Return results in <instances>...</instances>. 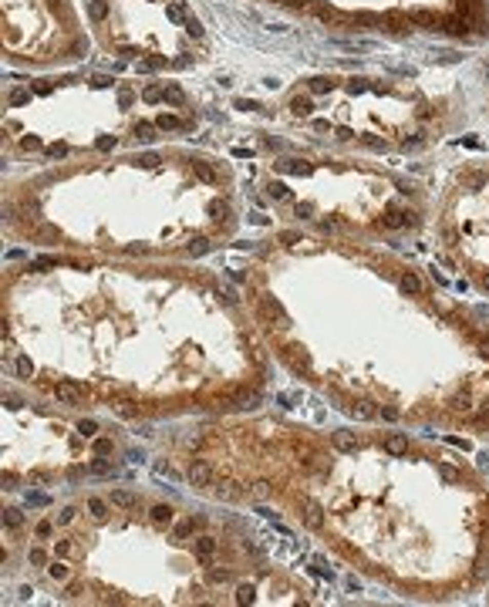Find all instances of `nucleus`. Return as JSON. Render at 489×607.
I'll return each instance as SVG.
<instances>
[{"instance_id":"1","label":"nucleus","mask_w":489,"mask_h":607,"mask_svg":"<svg viewBox=\"0 0 489 607\" xmlns=\"http://www.w3.org/2000/svg\"><path fill=\"white\" fill-rule=\"evenodd\" d=\"M108 503H112L115 510H125V513H135V510H142V496H135L132 489H112Z\"/></svg>"},{"instance_id":"2","label":"nucleus","mask_w":489,"mask_h":607,"mask_svg":"<svg viewBox=\"0 0 489 607\" xmlns=\"http://www.w3.org/2000/svg\"><path fill=\"white\" fill-rule=\"evenodd\" d=\"M186 479H189V486H196V489H206V486L213 483V469H209V462L196 459L193 466H189V472H186Z\"/></svg>"},{"instance_id":"3","label":"nucleus","mask_w":489,"mask_h":607,"mask_svg":"<svg viewBox=\"0 0 489 607\" xmlns=\"http://www.w3.org/2000/svg\"><path fill=\"white\" fill-rule=\"evenodd\" d=\"M54 398L61 405H68V408H78L81 402H85V395H81L74 385H68V381H61V385H54Z\"/></svg>"},{"instance_id":"4","label":"nucleus","mask_w":489,"mask_h":607,"mask_svg":"<svg viewBox=\"0 0 489 607\" xmlns=\"http://www.w3.org/2000/svg\"><path fill=\"white\" fill-rule=\"evenodd\" d=\"M300 519H304L307 530H321V526H324V510L317 506V503L307 499V503H304V513H300Z\"/></svg>"},{"instance_id":"5","label":"nucleus","mask_w":489,"mask_h":607,"mask_svg":"<svg viewBox=\"0 0 489 607\" xmlns=\"http://www.w3.org/2000/svg\"><path fill=\"white\" fill-rule=\"evenodd\" d=\"M331 445H334L337 452H354V449H358V432H351V429H341V432H334Z\"/></svg>"},{"instance_id":"6","label":"nucleus","mask_w":489,"mask_h":607,"mask_svg":"<svg viewBox=\"0 0 489 607\" xmlns=\"http://www.w3.org/2000/svg\"><path fill=\"white\" fill-rule=\"evenodd\" d=\"M216 547H219V543H216V536H199V540L193 543L196 560H199V563H209V560H213V553H216Z\"/></svg>"},{"instance_id":"7","label":"nucleus","mask_w":489,"mask_h":607,"mask_svg":"<svg viewBox=\"0 0 489 607\" xmlns=\"http://www.w3.org/2000/svg\"><path fill=\"white\" fill-rule=\"evenodd\" d=\"M409 223H415L412 213L398 210V206H388V210H385V226L388 229H401V226H409Z\"/></svg>"},{"instance_id":"8","label":"nucleus","mask_w":489,"mask_h":607,"mask_svg":"<svg viewBox=\"0 0 489 607\" xmlns=\"http://www.w3.org/2000/svg\"><path fill=\"white\" fill-rule=\"evenodd\" d=\"M385 452L388 455H405L409 452V438L401 435V432H392V435L385 438Z\"/></svg>"},{"instance_id":"9","label":"nucleus","mask_w":489,"mask_h":607,"mask_svg":"<svg viewBox=\"0 0 489 607\" xmlns=\"http://www.w3.org/2000/svg\"><path fill=\"white\" fill-rule=\"evenodd\" d=\"M48 577H51V580H57V583H65L68 577H71V567H68V560L57 557L54 563H48Z\"/></svg>"},{"instance_id":"10","label":"nucleus","mask_w":489,"mask_h":607,"mask_svg":"<svg viewBox=\"0 0 489 607\" xmlns=\"http://www.w3.org/2000/svg\"><path fill=\"white\" fill-rule=\"evenodd\" d=\"M149 516H152L155 526H169V523H172V516H176V510H172V506H166V503H155Z\"/></svg>"},{"instance_id":"11","label":"nucleus","mask_w":489,"mask_h":607,"mask_svg":"<svg viewBox=\"0 0 489 607\" xmlns=\"http://www.w3.org/2000/svg\"><path fill=\"white\" fill-rule=\"evenodd\" d=\"M193 172H196V179H199V182H206V186H216V169H213V165H209V162H193Z\"/></svg>"},{"instance_id":"12","label":"nucleus","mask_w":489,"mask_h":607,"mask_svg":"<svg viewBox=\"0 0 489 607\" xmlns=\"http://www.w3.org/2000/svg\"><path fill=\"white\" fill-rule=\"evenodd\" d=\"M196 523H199L196 516H189V519H179V523H176V530H172V540H189V536L196 533Z\"/></svg>"},{"instance_id":"13","label":"nucleus","mask_w":489,"mask_h":607,"mask_svg":"<svg viewBox=\"0 0 489 607\" xmlns=\"http://www.w3.org/2000/svg\"><path fill=\"white\" fill-rule=\"evenodd\" d=\"M88 472H91V476H112V472H115V462H112V459H95V462L88 466Z\"/></svg>"},{"instance_id":"14","label":"nucleus","mask_w":489,"mask_h":607,"mask_svg":"<svg viewBox=\"0 0 489 607\" xmlns=\"http://www.w3.org/2000/svg\"><path fill=\"white\" fill-rule=\"evenodd\" d=\"M398 287H401V290H405V294H418V290H422V280H418V277H415V274H412V270H409V274H401Z\"/></svg>"},{"instance_id":"15","label":"nucleus","mask_w":489,"mask_h":607,"mask_svg":"<svg viewBox=\"0 0 489 607\" xmlns=\"http://www.w3.org/2000/svg\"><path fill=\"white\" fill-rule=\"evenodd\" d=\"M88 513H91L95 519H105V516H108V503L98 499V496H91V499H88Z\"/></svg>"},{"instance_id":"16","label":"nucleus","mask_w":489,"mask_h":607,"mask_svg":"<svg viewBox=\"0 0 489 607\" xmlns=\"http://www.w3.org/2000/svg\"><path fill=\"white\" fill-rule=\"evenodd\" d=\"M4 526L21 530V526H24V513H21V510H4Z\"/></svg>"},{"instance_id":"17","label":"nucleus","mask_w":489,"mask_h":607,"mask_svg":"<svg viewBox=\"0 0 489 607\" xmlns=\"http://www.w3.org/2000/svg\"><path fill=\"white\" fill-rule=\"evenodd\" d=\"M54 557H74V540H65V536H61V540H54Z\"/></svg>"},{"instance_id":"18","label":"nucleus","mask_w":489,"mask_h":607,"mask_svg":"<svg viewBox=\"0 0 489 607\" xmlns=\"http://www.w3.org/2000/svg\"><path fill=\"white\" fill-rule=\"evenodd\" d=\"M216 496H219V499H226V503H233V499H240V489H236L233 483H226V486H219V489H216Z\"/></svg>"},{"instance_id":"19","label":"nucleus","mask_w":489,"mask_h":607,"mask_svg":"<svg viewBox=\"0 0 489 607\" xmlns=\"http://www.w3.org/2000/svg\"><path fill=\"white\" fill-rule=\"evenodd\" d=\"M14 371L21 374V378H31V374H34V364L27 361L24 354H21V358H17V361H14Z\"/></svg>"},{"instance_id":"20","label":"nucleus","mask_w":489,"mask_h":607,"mask_svg":"<svg viewBox=\"0 0 489 607\" xmlns=\"http://www.w3.org/2000/svg\"><path fill=\"white\" fill-rule=\"evenodd\" d=\"M78 432H81L85 438H95V435H98V422H95V418H85V422H78Z\"/></svg>"},{"instance_id":"21","label":"nucleus","mask_w":489,"mask_h":607,"mask_svg":"<svg viewBox=\"0 0 489 607\" xmlns=\"http://www.w3.org/2000/svg\"><path fill=\"white\" fill-rule=\"evenodd\" d=\"M439 476L445 479V483H459V469H456V466H449V462H442V466H439Z\"/></svg>"},{"instance_id":"22","label":"nucleus","mask_w":489,"mask_h":607,"mask_svg":"<svg viewBox=\"0 0 489 607\" xmlns=\"http://www.w3.org/2000/svg\"><path fill=\"white\" fill-rule=\"evenodd\" d=\"M138 162H142L145 169H159V165H162V155H159V152H145Z\"/></svg>"},{"instance_id":"23","label":"nucleus","mask_w":489,"mask_h":607,"mask_svg":"<svg viewBox=\"0 0 489 607\" xmlns=\"http://www.w3.org/2000/svg\"><path fill=\"white\" fill-rule=\"evenodd\" d=\"M74 513H78V510H74V506H65V510H61V513H57V516H54V523H57V526H68V523H71V519H74Z\"/></svg>"},{"instance_id":"24","label":"nucleus","mask_w":489,"mask_h":607,"mask_svg":"<svg viewBox=\"0 0 489 607\" xmlns=\"http://www.w3.org/2000/svg\"><path fill=\"white\" fill-rule=\"evenodd\" d=\"M27 560H31V567H48V553L40 550V547H34V550H31V557H27Z\"/></svg>"},{"instance_id":"25","label":"nucleus","mask_w":489,"mask_h":607,"mask_svg":"<svg viewBox=\"0 0 489 607\" xmlns=\"http://www.w3.org/2000/svg\"><path fill=\"white\" fill-rule=\"evenodd\" d=\"M230 570H219V567H209V580H213V583H226V580H230Z\"/></svg>"},{"instance_id":"26","label":"nucleus","mask_w":489,"mask_h":607,"mask_svg":"<svg viewBox=\"0 0 489 607\" xmlns=\"http://www.w3.org/2000/svg\"><path fill=\"white\" fill-rule=\"evenodd\" d=\"M206 250H209L206 236H199V240H193V243H189V253H193V257H202V253H206Z\"/></svg>"},{"instance_id":"27","label":"nucleus","mask_w":489,"mask_h":607,"mask_svg":"<svg viewBox=\"0 0 489 607\" xmlns=\"http://www.w3.org/2000/svg\"><path fill=\"white\" fill-rule=\"evenodd\" d=\"M112 408H115L118 415H125V418H132V415H135V408H132L129 398H121V402H118V405H112Z\"/></svg>"},{"instance_id":"28","label":"nucleus","mask_w":489,"mask_h":607,"mask_svg":"<svg viewBox=\"0 0 489 607\" xmlns=\"http://www.w3.org/2000/svg\"><path fill=\"white\" fill-rule=\"evenodd\" d=\"M57 263H61L57 257H37V260H34V270H40V267H57Z\"/></svg>"},{"instance_id":"29","label":"nucleus","mask_w":489,"mask_h":607,"mask_svg":"<svg viewBox=\"0 0 489 607\" xmlns=\"http://www.w3.org/2000/svg\"><path fill=\"white\" fill-rule=\"evenodd\" d=\"M283 196H287V186H283V182H273L270 186V199H283Z\"/></svg>"},{"instance_id":"30","label":"nucleus","mask_w":489,"mask_h":607,"mask_svg":"<svg viewBox=\"0 0 489 607\" xmlns=\"http://www.w3.org/2000/svg\"><path fill=\"white\" fill-rule=\"evenodd\" d=\"M253 496H257V499H267V496H270V483H257L253 486Z\"/></svg>"},{"instance_id":"31","label":"nucleus","mask_w":489,"mask_h":607,"mask_svg":"<svg viewBox=\"0 0 489 607\" xmlns=\"http://www.w3.org/2000/svg\"><path fill=\"white\" fill-rule=\"evenodd\" d=\"M250 600H253V591H250V587H240V591H236V604H250Z\"/></svg>"},{"instance_id":"32","label":"nucleus","mask_w":489,"mask_h":607,"mask_svg":"<svg viewBox=\"0 0 489 607\" xmlns=\"http://www.w3.org/2000/svg\"><path fill=\"white\" fill-rule=\"evenodd\" d=\"M51 530H54V526H51L48 519H44V523H37V540H48V536H51Z\"/></svg>"},{"instance_id":"33","label":"nucleus","mask_w":489,"mask_h":607,"mask_svg":"<svg viewBox=\"0 0 489 607\" xmlns=\"http://www.w3.org/2000/svg\"><path fill=\"white\" fill-rule=\"evenodd\" d=\"M219 294H223V300H226V304H236V300H240V297H236V290H233V287H223V290H219Z\"/></svg>"},{"instance_id":"34","label":"nucleus","mask_w":489,"mask_h":607,"mask_svg":"<svg viewBox=\"0 0 489 607\" xmlns=\"http://www.w3.org/2000/svg\"><path fill=\"white\" fill-rule=\"evenodd\" d=\"M95 452H112V442H108V438H98V442H95Z\"/></svg>"},{"instance_id":"35","label":"nucleus","mask_w":489,"mask_h":607,"mask_svg":"<svg viewBox=\"0 0 489 607\" xmlns=\"http://www.w3.org/2000/svg\"><path fill=\"white\" fill-rule=\"evenodd\" d=\"M27 503H31V506H48V496H27Z\"/></svg>"},{"instance_id":"36","label":"nucleus","mask_w":489,"mask_h":607,"mask_svg":"<svg viewBox=\"0 0 489 607\" xmlns=\"http://www.w3.org/2000/svg\"><path fill=\"white\" fill-rule=\"evenodd\" d=\"M354 415H358V418H371V408H368V405H358V408H354Z\"/></svg>"},{"instance_id":"37","label":"nucleus","mask_w":489,"mask_h":607,"mask_svg":"<svg viewBox=\"0 0 489 607\" xmlns=\"http://www.w3.org/2000/svg\"><path fill=\"white\" fill-rule=\"evenodd\" d=\"M344 587H348V591H361V580H358V577H348Z\"/></svg>"},{"instance_id":"38","label":"nucleus","mask_w":489,"mask_h":607,"mask_svg":"<svg viewBox=\"0 0 489 607\" xmlns=\"http://www.w3.org/2000/svg\"><path fill=\"white\" fill-rule=\"evenodd\" d=\"M381 418H385V422H395V418H398V412H395V408H381Z\"/></svg>"},{"instance_id":"39","label":"nucleus","mask_w":489,"mask_h":607,"mask_svg":"<svg viewBox=\"0 0 489 607\" xmlns=\"http://www.w3.org/2000/svg\"><path fill=\"white\" fill-rule=\"evenodd\" d=\"M40 236H44V240H57V229H51V226H44V229H40Z\"/></svg>"},{"instance_id":"40","label":"nucleus","mask_w":489,"mask_h":607,"mask_svg":"<svg viewBox=\"0 0 489 607\" xmlns=\"http://www.w3.org/2000/svg\"><path fill=\"white\" fill-rule=\"evenodd\" d=\"M280 240H283V243H287V246H294V243H297V240H300V236H297V233H283V236H280Z\"/></svg>"},{"instance_id":"41","label":"nucleus","mask_w":489,"mask_h":607,"mask_svg":"<svg viewBox=\"0 0 489 607\" xmlns=\"http://www.w3.org/2000/svg\"><path fill=\"white\" fill-rule=\"evenodd\" d=\"M65 594H68V597H78V594H81V583H71V587H68Z\"/></svg>"},{"instance_id":"42","label":"nucleus","mask_w":489,"mask_h":607,"mask_svg":"<svg viewBox=\"0 0 489 607\" xmlns=\"http://www.w3.org/2000/svg\"><path fill=\"white\" fill-rule=\"evenodd\" d=\"M257 513H260V516H267V519H273V516H277V513H273V510H267V506H257Z\"/></svg>"},{"instance_id":"43","label":"nucleus","mask_w":489,"mask_h":607,"mask_svg":"<svg viewBox=\"0 0 489 607\" xmlns=\"http://www.w3.org/2000/svg\"><path fill=\"white\" fill-rule=\"evenodd\" d=\"M479 354H482V358H489V341H482V344H479Z\"/></svg>"},{"instance_id":"44","label":"nucleus","mask_w":489,"mask_h":607,"mask_svg":"<svg viewBox=\"0 0 489 607\" xmlns=\"http://www.w3.org/2000/svg\"><path fill=\"white\" fill-rule=\"evenodd\" d=\"M486 290H489V277H486Z\"/></svg>"}]
</instances>
